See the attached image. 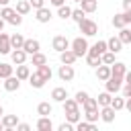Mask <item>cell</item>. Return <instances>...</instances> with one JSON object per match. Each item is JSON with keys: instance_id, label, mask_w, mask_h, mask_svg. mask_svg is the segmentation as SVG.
Returning <instances> with one entry per match:
<instances>
[{"instance_id": "46", "label": "cell", "mask_w": 131, "mask_h": 131, "mask_svg": "<svg viewBox=\"0 0 131 131\" xmlns=\"http://www.w3.org/2000/svg\"><path fill=\"white\" fill-rule=\"evenodd\" d=\"M16 129H18V131H29V129H31V125H29V123H18V125H16Z\"/></svg>"}, {"instance_id": "22", "label": "cell", "mask_w": 131, "mask_h": 131, "mask_svg": "<svg viewBox=\"0 0 131 131\" xmlns=\"http://www.w3.org/2000/svg\"><path fill=\"white\" fill-rule=\"evenodd\" d=\"M78 4L84 12H96V8H98V0H80Z\"/></svg>"}, {"instance_id": "49", "label": "cell", "mask_w": 131, "mask_h": 131, "mask_svg": "<svg viewBox=\"0 0 131 131\" xmlns=\"http://www.w3.org/2000/svg\"><path fill=\"white\" fill-rule=\"evenodd\" d=\"M125 108L131 113V96H129V98H125Z\"/></svg>"}, {"instance_id": "28", "label": "cell", "mask_w": 131, "mask_h": 131, "mask_svg": "<svg viewBox=\"0 0 131 131\" xmlns=\"http://www.w3.org/2000/svg\"><path fill=\"white\" fill-rule=\"evenodd\" d=\"M111 72H113L115 76H123V78H125V74H127V66H125L123 61H115V63L111 66Z\"/></svg>"}, {"instance_id": "7", "label": "cell", "mask_w": 131, "mask_h": 131, "mask_svg": "<svg viewBox=\"0 0 131 131\" xmlns=\"http://www.w3.org/2000/svg\"><path fill=\"white\" fill-rule=\"evenodd\" d=\"M70 43H72V41H68V37H66V35H55V37H53V41H51V45H53V49H55L57 53H61V51H66V49H70Z\"/></svg>"}, {"instance_id": "9", "label": "cell", "mask_w": 131, "mask_h": 131, "mask_svg": "<svg viewBox=\"0 0 131 131\" xmlns=\"http://www.w3.org/2000/svg\"><path fill=\"white\" fill-rule=\"evenodd\" d=\"M12 51V43H10V35H6L4 31L0 33V53L2 55H8Z\"/></svg>"}, {"instance_id": "21", "label": "cell", "mask_w": 131, "mask_h": 131, "mask_svg": "<svg viewBox=\"0 0 131 131\" xmlns=\"http://www.w3.org/2000/svg\"><path fill=\"white\" fill-rule=\"evenodd\" d=\"M35 127H37L39 131H51V129H53V123H51V119H49V117H39Z\"/></svg>"}, {"instance_id": "11", "label": "cell", "mask_w": 131, "mask_h": 131, "mask_svg": "<svg viewBox=\"0 0 131 131\" xmlns=\"http://www.w3.org/2000/svg\"><path fill=\"white\" fill-rule=\"evenodd\" d=\"M106 49H108L106 41H96L94 45H90V47H88V53H86V55H102Z\"/></svg>"}, {"instance_id": "36", "label": "cell", "mask_w": 131, "mask_h": 131, "mask_svg": "<svg viewBox=\"0 0 131 131\" xmlns=\"http://www.w3.org/2000/svg\"><path fill=\"white\" fill-rule=\"evenodd\" d=\"M111 106H113L115 111H123V108H125V96H123V94H121V96H113Z\"/></svg>"}, {"instance_id": "33", "label": "cell", "mask_w": 131, "mask_h": 131, "mask_svg": "<svg viewBox=\"0 0 131 131\" xmlns=\"http://www.w3.org/2000/svg\"><path fill=\"white\" fill-rule=\"evenodd\" d=\"M72 10H74L72 6H68V4H61V6L57 8V16H59V18H63V20H66V18H72Z\"/></svg>"}, {"instance_id": "4", "label": "cell", "mask_w": 131, "mask_h": 131, "mask_svg": "<svg viewBox=\"0 0 131 131\" xmlns=\"http://www.w3.org/2000/svg\"><path fill=\"white\" fill-rule=\"evenodd\" d=\"M78 27H80V33L84 37H94L98 33V25L94 20H90V18H84L82 23H78Z\"/></svg>"}, {"instance_id": "53", "label": "cell", "mask_w": 131, "mask_h": 131, "mask_svg": "<svg viewBox=\"0 0 131 131\" xmlns=\"http://www.w3.org/2000/svg\"><path fill=\"white\" fill-rule=\"evenodd\" d=\"M2 115H4V108H2V106H0V119H2Z\"/></svg>"}, {"instance_id": "26", "label": "cell", "mask_w": 131, "mask_h": 131, "mask_svg": "<svg viewBox=\"0 0 131 131\" xmlns=\"http://www.w3.org/2000/svg\"><path fill=\"white\" fill-rule=\"evenodd\" d=\"M84 117H86V121L96 123V121L100 119V111H98V106H94V108H84Z\"/></svg>"}, {"instance_id": "43", "label": "cell", "mask_w": 131, "mask_h": 131, "mask_svg": "<svg viewBox=\"0 0 131 131\" xmlns=\"http://www.w3.org/2000/svg\"><path fill=\"white\" fill-rule=\"evenodd\" d=\"M74 127H76L74 123H70V121H63V123H61V125H59L57 129H59V131H72Z\"/></svg>"}, {"instance_id": "13", "label": "cell", "mask_w": 131, "mask_h": 131, "mask_svg": "<svg viewBox=\"0 0 131 131\" xmlns=\"http://www.w3.org/2000/svg\"><path fill=\"white\" fill-rule=\"evenodd\" d=\"M23 49H25L29 55H33V53H37V51L41 49V43H39L37 39H25V45H23Z\"/></svg>"}, {"instance_id": "2", "label": "cell", "mask_w": 131, "mask_h": 131, "mask_svg": "<svg viewBox=\"0 0 131 131\" xmlns=\"http://www.w3.org/2000/svg\"><path fill=\"white\" fill-rule=\"evenodd\" d=\"M88 41H86V37H76L72 43H70V49L78 55V59L80 57H86V53H88Z\"/></svg>"}, {"instance_id": "47", "label": "cell", "mask_w": 131, "mask_h": 131, "mask_svg": "<svg viewBox=\"0 0 131 131\" xmlns=\"http://www.w3.org/2000/svg\"><path fill=\"white\" fill-rule=\"evenodd\" d=\"M49 2H51V4L55 6V8H59L61 4H66V0H49Z\"/></svg>"}, {"instance_id": "27", "label": "cell", "mask_w": 131, "mask_h": 131, "mask_svg": "<svg viewBox=\"0 0 131 131\" xmlns=\"http://www.w3.org/2000/svg\"><path fill=\"white\" fill-rule=\"evenodd\" d=\"M31 8H33V6H31V2H29V0H18V2H16V12H18V14H23V16H25V14H29V12H31Z\"/></svg>"}, {"instance_id": "14", "label": "cell", "mask_w": 131, "mask_h": 131, "mask_svg": "<svg viewBox=\"0 0 131 131\" xmlns=\"http://www.w3.org/2000/svg\"><path fill=\"white\" fill-rule=\"evenodd\" d=\"M76 59H78V55H76L72 49H66V51H61V53H59V61H61V63L74 66V63H76Z\"/></svg>"}, {"instance_id": "41", "label": "cell", "mask_w": 131, "mask_h": 131, "mask_svg": "<svg viewBox=\"0 0 131 131\" xmlns=\"http://www.w3.org/2000/svg\"><path fill=\"white\" fill-rule=\"evenodd\" d=\"M82 119V115H80V111H74V113H66V121H70V123H78Z\"/></svg>"}, {"instance_id": "15", "label": "cell", "mask_w": 131, "mask_h": 131, "mask_svg": "<svg viewBox=\"0 0 131 131\" xmlns=\"http://www.w3.org/2000/svg\"><path fill=\"white\" fill-rule=\"evenodd\" d=\"M111 66H106V63H100L98 68H96V78L100 80V82H106L108 78H111Z\"/></svg>"}, {"instance_id": "20", "label": "cell", "mask_w": 131, "mask_h": 131, "mask_svg": "<svg viewBox=\"0 0 131 131\" xmlns=\"http://www.w3.org/2000/svg\"><path fill=\"white\" fill-rule=\"evenodd\" d=\"M2 125H4V129H14L18 125V117L16 115H2Z\"/></svg>"}, {"instance_id": "38", "label": "cell", "mask_w": 131, "mask_h": 131, "mask_svg": "<svg viewBox=\"0 0 131 131\" xmlns=\"http://www.w3.org/2000/svg\"><path fill=\"white\" fill-rule=\"evenodd\" d=\"M86 63L90 68H98L102 63V55H86Z\"/></svg>"}, {"instance_id": "55", "label": "cell", "mask_w": 131, "mask_h": 131, "mask_svg": "<svg viewBox=\"0 0 131 131\" xmlns=\"http://www.w3.org/2000/svg\"><path fill=\"white\" fill-rule=\"evenodd\" d=\"M72 2H80V0H72Z\"/></svg>"}, {"instance_id": "35", "label": "cell", "mask_w": 131, "mask_h": 131, "mask_svg": "<svg viewBox=\"0 0 131 131\" xmlns=\"http://www.w3.org/2000/svg\"><path fill=\"white\" fill-rule=\"evenodd\" d=\"M12 74H14V68H12L10 63L0 61V78L4 80V78H8V76H12Z\"/></svg>"}, {"instance_id": "16", "label": "cell", "mask_w": 131, "mask_h": 131, "mask_svg": "<svg viewBox=\"0 0 131 131\" xmlns=\"http://www.w3.org/2000/svg\"><path fill=\"white\" fill-rule=\"evenodd\" d=\"M115 113H117V111H115L111 104H108V106H100V119H102L104 123H113V121H115Z\"/></svg>"}, {"instance_id": "42", "label": "cell", "mask_w": 131, "mask_h": 131, "mask_svg": "<svg viewBox=\"0 0 131 131\" xmlns=\"http://www.w3.org/2000/svg\"><path fill=\"white\" fill-rule=\"evenodd\" d=\"M88 96H90V94H88L86 90H78V92L74 94V98H76V102H78V104H84V100H86Z\"/></svg>"}, {"instance_id": "23", "label": "cell", "mask_w": 131, "mask_h": 131, "mask_svg": "<svg viewBox=\"0 0 131 131\" xmlns=\"http://www.w3.org/2000/svg\"><path fill=\"white\" fill-rule=\"evenodd\" d=\"M106 45H108V51H115V53H119V51L123 49V41H121L119 37H111V39H106Z\"/></svg>"}, {"instance_id": "40", "label": "cell", "mask_w": 131, "mask_h": 131, "mask_svg": "<svg viewBox=\"0 0 131 131\" xmlns=\"http://www.w3.org/2000/svg\"><path fill=\"white\" fill-rule=\"evenodd\" d=\"M72 18H74L76 23H82V20L86 18V12H84L82 8H74V10H72Z\"/></svg>"}, {"instance_id": "37", "label": "cell", "mask_w": 131, "mask_h": 131, "mask_svg": "<svg viewBox=\"0 0 131 131\" xmlns=\"http://www.w3.org/2000/svg\"><path fill=\"white\" fill-rule=\"evenodd\" d=\"M76 129H78V131H94L96 127H94V123H90V121H82V119H80V121L76 123Z\"/></svg>"}, {"instance_id": "6", "label": "cell", "mask_w": 131, "mask_h": 131, "mask_svg": "<svg viewBox=\"0 0 131 131\" xmlns=\"http://www.w3.org/2000/svg\"><path fill=\"white\" fill-rule=\"evenodd\" d=\"M57 76H59V80H61V82H72V80H74V76H76L74 66L61 63V66H59V70H57Z\"/></svg>"}, {"instance_id": "32", "label": "cell", "mask_w": 131, "mask_h": 131, "mask_svg": "<svg viewBox=\"0 0 131 131\" xmlns=\"http://www.w3.org/2000/svg\"><path fill=\"white\" fill-rule=\"evenodd\" d=\"M96 100H98V106H108V104H111V100H113V94H111L108 90H104V92H100V94H98V98H96Z\"/></svg>"}, {"instance_id": "39", "label": "cell", "mask_w": 131, "mask_h": 131, "mask_svg": "<svg viewBox=\"0 0 131 131\" xmlns=\"http://www.w3.org/2000/svg\"><path fill=\"white\" fill-rule=\"evenodd\" d=\"M115 55H117L115 51H108V49H106V51L102 53V63H106V66H113V63L117 61V59H115Z\"/></svg>"}, {"instance_id": "5", "label": "cell", "mask_w": 131, "mask_h": 131, "mask_svg": "<svg viewBox=\"0 0 131 131\" xmlns=\"http://www.w3.org/2000/svg\"><path fill=\"white\" fill-rule=\"evenodd\" d=\"M129 25H131V10H123V12H117L113 16L115 29H123V27H129Z\"/></svg>"}, {"instance_id": "19", "label": "cell", "mask_w": 131, "mask_h": 131, "mask_svg": "<svg viewBox=\"0 0 131 131\" xmlns=\"http://www.w3.org/2000/svg\"><path fill=\"white\" fill-rule=\"evenodd\" d=\"M29 84H31V88H37V90H39V88L45 86V80L39 76V72H33V74L29 76Z\"/></svg>"}, {"instance_id": "1", "label": "cell", "mask_w": 131, "mask_h": 131, "mask_svg": "<svg viewBox=\"0 0 131 131\" xmlns=\"http://www.w3.org/2000/svg\"><path fill=\"white\" fill-rule=\"evenodd\" d=\"M0 16H2L6 23L14 25V27L23 25V14H18V12H16V8H10V6H2V10H0Z\"/></svg>"}, {"instance_id": "44", "label": "cell", "mask_w": 131, "mask_h": 131, "mask_svg": "<svg viewBox=\"0 0 131 131\" xmlns=\"http://www.w3.org/2000/svg\"><path fill=\"white\" fill-rule=\"evenodd\" d=\"M121 94H123L125 98H129V96H131V84H129V82H125V84H123V88H121Z\"/></svg>"}, {"instance_id": "29", "label": "cell", "mask_w": 131, "mask_h": 131, "mask_svg": "<svg viewBox=\"0 0 131 131\" xmlns=\"http://www.w3.org/2000/svg\"><path fill=\"white\" fill-rule=\"evenodd\" d=\"M37 115H39V117H49V115H51V104H49L47 100L39 102V104H37Z\"/></svg>"}, {"instance_id": "56", "label": "cell", "mask_w": 131, "mask_h": 131, "mask_svg": "<svg viewBox=\"0 0 131 131\" xmlns=\"http://www.w3.org/2000/svg\"><path fill=\"white\" fill-rule=\"evenodd\" d=\"M129 29H131V27H129Z\"/></svg>"}, {"instance_id": "18", "label": "cell", "mask_w": 131, "mask_h": 131, "mask_svg": "<svg viewBox=\"0 0 131 131\" xmlns=\"http://www.w3.org/2000/svg\"><path fill=\"white\" fill-rule=\"evenodd\" d=\"M29 76H31V68L27 63H18L16 66V78L23 82V80H29Z\"/></svg>"}, {"instance_id": "8", "label": "cell", "mask_w": 131, "mask_h": 131, "mask_svg": "<svg viewBox=\"0 0 131 131\" xmlns=\"http://www.w3.org/2000/svg\"><path fill=\"white\" fill-rule=\"evenodd\" d=\"M18 88H20V80L16 78V74L4 78V90H6V92H16Z\"/></svg>"}, {"instance_id": "25", "label": "cell", "mask_w": 131, "mask_h": 131, "mask_svg": "<svg viewBox=\"0 0 131 131\" xmlns=\"http://www.w3.org/2000/svg\"><path fill=\"white\" fill-rule=\"evenodd\" d=\"M61 104H63V113H74V111H80V104L76 102V98H70V96H68Z\"/></svg>"}, {"instance_id": "10", "label": "cell", "mask_w": 131, "mask_h": 131, "mask_svg": "<svg viewBox=\"0 0 131 131\" xmlns=\"http://www.w3.org/2000/svg\"><path fill=\"white\" fill-rule=\"evenodd\" d=\"M51 16H53V14H51V10H49V8H45V6L35 10V18H37V23H41V25L49 23V20H51Z\"/></svg>"}, {"instance_id": "52", "label": "cell", "mask_w": 131, "mask_h": 131, "mask_svg": "<svg viewBox=\"0 0 131 131\" xmlns=\"http://www.w3.org/2000/svg\"><path fill=\"white\" fill-rule=\"evenodd\" d=\"M8 2L10 0H0V6H8Z\"/></svg>"}, {"instance_id": "30", "label": "cell", "mask_w": 131, "mask_h": 131, "mask_svg": "<svg viewBox=\"0 0 131 131\" xmlns=\"http://www.w3.org/2000/svg\"><path fill=\"white\" fill-rule=\"evenodd\" d=\"M10 43H12V49H23L25 37H23L20 33H14V35H10Z\"/></svg>"}, {"instance_id": "31", "label": "cell", "mask_w": 131, "mask_h": 131, "mask_svg": "<svg viewBox=\"0 0 131 131\" xmlns=\"http://www.w3.org/2000/svg\"><path fill=\"white\" fill-rule=\"evenodd\" d=\"M43 63H47V55L45 53L37 51V53L31 55V66H43Z\"/></svg>"}, {"instance_id": "17", "label": "cell", "mask_w": 131, "mask_h": 131, "mask_svg": "<svg viewBox=\"0 0 131 131\" xmlns=\"http://www.w3.org/2000/svg\"><path fill=\"white\" fill-rule=\"evenodd\" d=\"M51 98H53L55 102H63V100L68 98V90H66L63 86H57V88L51 90Z\"/></svg>"}, {"instance_id": "12", "label": "cell", "mask_w": 131, "mask_h": 131, "mask_svg": "<svg viewBox=\"0 0 131 131\" xmlns=\"http://www.w3.org/2000/svg\"><path fill=\"white\" fill-rule=\"evenodd\" d=\"M27 51L25 49H12L10 51V59H12V63L14 66H18V63H27Z\"/></svg>"}, {"instance_id": "54", "label": "cell", "mask_w": 131, "mask_h": 131, "mask_svg": "<svg viewBox=\"0 0 131 131\" xmlns=\"http://www.w3.org/2000/svg\"><path fill=\"white\" fill-rule=\"evenodd\" d=\"M2 129H4V125H2V119H0V131H2Z\"/></svg>"}, {"instance_id": "34", "label": "cell", "mask_w": 131, "mask_h": 131, "mask_svg": "<svg viewBox=\"0 0 131 131\" xmlns=\"http://www.w3.org/2000/svg\"><path fill=\"white\" fill-rule=\"evenodd\" d=\"M117 37L123 41V45H129V43H131V29H127V27L119 29V35H117Z\"/></svg>"}, {"instance_id": "45", "label": "cell", "mask_w": 131, "mask_h": 131, "mask_svg": "<svg viewBox=\"0 0 131 131\" xmlns=\"http://www.w3.org/2000/svg\"><path fill=\"white\" fill-rule=\"evenodd\" d=\"M29 2H31V6H33L35 10H37V8H43V6H45V0H29Z\"/></svg>"}, {"instance_id": "50", "label": "cell", "mask_w": 131, "mask_h": 131, "mask_svg": "<svg viewBox=\"0 0 131 131\" xmlns=\"http://www.w3.org/2000/svg\"><path fill=\"white\" fill-rule=\"evenodd\" d=\"M4 25H6V20H4V18H2V16H0V33H2V31H4Z\"/></svg>"}, {"instance_id": "3", "label": "cell", "mask_w": 131, "mask_h": 131, "mask_svg": "<svg viewBox=\"0 0 131 131\" xmlns=\"http://www.w3.org/2000/svg\"><path fill=\"white\" fill-rule=\"evenodd\" d=\"M123 84H125V78H123V76H115V74H111V78L104 82V90H108L111 94H117V92H121Z\"/></svg>"}, {"instance_id": "48", "label": "cell", "mask_w": 131, "mask_h": 131, "mask_svg": "<svg viewBox=\"0 0 131 131\" xmlns=\"http://www.w3.org/2000/svg\"><path fill=\"white\" fill-rule=\"evenodd\" d=\"M123 10H131V0H123Z\"/></svg>"}, {"instance_id": "51", "label": "cell", "mask_w": 131, "mask_h": 131, "mask_svg": "<svg viewBox=\"0 0 131 131\" xmlns=\"http://www.w3.org/2000/svg\"><path fill=\"white\" fill-rule=\"evenodd\" d=\"M125 82H129V84H131V72H127V74H125Z\"/></svg>"}, {"instance_id": "24", "label": "cell", "mask_w": 131, "mask_h": 131, "mask_svg": "<svg viewBox=\"0 0 131 131\" xmlns=\"http://www.w3.org/2000/svg\"><path fill=\"white\" fill-rule=\"evenodd\" d=\"M37 72H39V76H41L45 82H49V80H51V76H53V70H51V66H47V63L37 66Z\"/></svg>"}]
</instances>
